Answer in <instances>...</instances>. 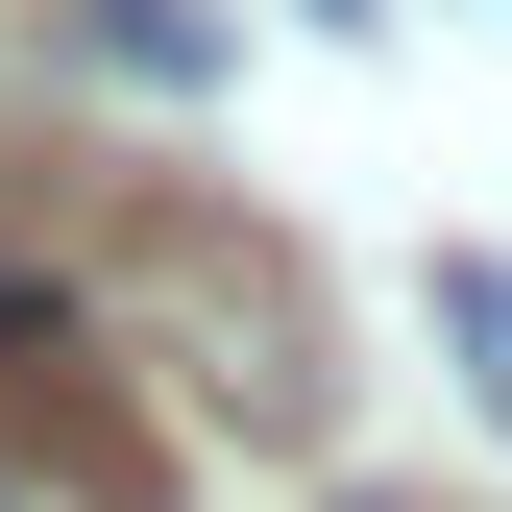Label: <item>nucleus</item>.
Returning <instances> with one entry per match:
<instances>
[{"instance_id":"nucleus-1","label":"nucleus","mask_w":512,"mask_h":512,"mask_svg":"<svg viewBox=\"0 0 512 512\" xmlns=\"http://www.w3.org/2000/svg\"><path fill=\"white\" fill-rule=\"evenodd\" d=\"M0 415H25L49 464L98 488V512H147V439L98 415V342H74V293H25V269H0Z\"/></svg>"},{"instance_id":"nucleus-2","label":"nucleus","mask_w":512,"mask_h":512,"mask_svg":"<svg viewBox=\"0 0 512 512\" xmlns=\"http://www.w3.org/2000/svg\"><path fill=\"white\" fill-rule=\"evenodd\" d=\"M439 342H464V391L512 415V269H488V244H464V269H439Z\"/></svg>"}]
</instances>
